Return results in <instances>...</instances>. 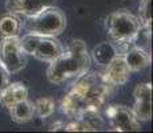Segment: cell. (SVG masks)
<instances>
[{
	"label": "cell",
	"instance_id": "obj_12",
	"mask_svg": "<svg viewBox=\"0 0 153 133\" xmlns=\"http://www.w3.org/2000/svg\"><path fill=\"white\" fill-rule=\"evenodd\" d=\"M23 29V22L15 13L5 12L0 15V39L16 37Z\"/></svg>",
	"mask_w": 153,
	"mask_h": 133
},
{
	"label": "cell",
	"instance_id": "obj_16",
	"mask_svg": "<svg viewBox=\"0 0 153 133\" xmlns=\"http://www.w3.org/2000/svg\"><path fill=\"white\" fill-rule=\"evenodd\" d=\"M35 116L39 119H47V117L52 116L55 112V100L52 97H40L35 101L33 104Z\"/></svg>",
	"mask_w": 153,
	"mask_h": 133
},
{
	"label": "cell",
	"instance_id": "obj_1",
	"mask_svg": "<svg viewBox=\"0 0 153 133\" xmlns=\"http://www.w3.org/2000/svg\"><path fill=\"white\" fill-rule=\"evenodd\" d=\"M111 85L104 81L101 73L88 71L76 79L71 91L63 97L60 109L69 119H80L89 113H100L105 104Z\"/></svg>",
	"mask_w": 153,
	"mask_h": 133
},
{
	"label": "cell",
	"instance_id": "obj_5",
	"mask_svg": "<svg viewBox=\"0 0 153 133\" xmlns=\"http://www.w3.org/2000/svg\"><path fill=\"white\" fill-rule=\"evenodd\" d=\"M0 63L8 71L10 75H15L23 71L27 65V55L20 47L19 36L1 39L0 43Z\"/></svg>",
	"mask_w": 153,
	"mask_h": 133
},
{
	"label": "cell",
	"instance_id": "obj_14",
	"mask_svg": "<svg viewBox=\"0 0 153 133\" xmlns=\"http://www.w3.org/2000/svg\"><path fill=\"white\" fill-rule=\"evenodd\" d=\"M10 112V116L12 121L17 124H24L28 123L33 119L35 116V111H33V103H31L29 100H23V101H19L16 104H13L8 109Z\"/></svg>",
	"mask_w": 153,
	"mask_h": 133
},
{
	"label": "cell",
	"instance_id": "obj_8",
	"mask_svg": "<svg viewBox=\"0 0 153 133\" xmlns=\"http://www.w3.org/2000/svg\"><path fill=\"white\" fill-rule=\"evenodd\" d=\"M52 5H55V0H7L5 10L17 16L29 17Z\"/></svg>",
	"mask_w": 153,
	"mask_h": 133
},
{
	"label": "cell",
	"instance_id": "obj_3",
	"mask_svg": "<svg viewBox=\"0 0 153 133\" xmlns=\"http://www.w3.org/2000/svg\"><path fill=\"white\" fill-rule=\"evenodd\" d=\"M67 27L65 15L60 8L48 7L33 16L25 17L23 28L27 32L40 36H59Z\"/></svg>",
	"mask_w": 153,
	"mask_h": 133
},
{
	"label": "cell",
	"instance_id": "obj_13",
	"mask_svg": "<svg viewBox=\"0 0 153 133\" xmlns=\"http://www.w3.org/2000/svg\"><path fill=\"white\" fill-rule=\"evenodd\" d=\"M89 56H91V60H93L97 65L105 67L117 56V51L112 41H102V43L97 44L92 49Z\"/></svg>",
	"mask_w": 153,
	"mask_h": 133
},
{
	"label": "cell",
	"instance_id": "obj_20",
	"mask_svg": "<svg viewBox=\"0 0 153 133\" xmlns=\"http://www.w3.org/2000/svg\"><path fill=\"white\" fill-rule=\"evenodd\" d=\"M134 100H152V84L151 82H141L133 91Z\"/></svg>",
	"mask_w": 153,
	"mask_h": 133
},
{
	"label": "cell",
	"instance_id": "obj_11",
	"mask_svg": "<svg viewBox=\"0 0 153 133\" xmlns=\"http://www.w3.org/2000/svg\"><path fill=\"white\" fill-rule=\"evenodd\" d=\"M124 57L126 65H128L131 72H139V71L145 69L149 64L152 63V55L149 52L144 51L141 48L137 47H132L126 51L124 55Z\"/></svg>",
	"mask_w": 153,
	"mask_h": 133
},
{
	"label": "cell",
	"instance_id": "obj_4",
	"mask_svg": "<svg viewBox=\"0 0 153 133\" xmlns=\"http://www.w3.org/2000/svg\"><path fill=\"white\" fill-rule=\"evenodd\" d=\"M140 22L137 16L129 11L119 10L108 15L105 27L112 41L132 40L140 28Z\"/></svg>",
	"mask_w": 153,
	"mask_h": 133
},
{
	"label": "cell",
	"instance_id": "obj_10",
	"mask_svg": "<svg viewBox=\"0 0 153 133\" xmlns=\"http://www.w3.org/2000/svg\"><path fill=\"white\" fill-rule=\"evenodd\" d=\"M28 99V89L22 82H10L0 91V103L3 106L10 109L13 104Z\"/></svg>",
	"mask_w": 153,
	"mask_h": 133
},
{
	"label": "cell",
	"instance_id": "obj_21",
	"mask_svg": "<svg viewBox=\"0 0 153 133\" xmlns=\"http://www.w3.org/2000/svg\"><path fill=\"white\" fill-rule=\"evenodd\" d=\"M10 76L11 75L8 73V71L3 67L1 63H0V91L10 84Z\"/></svg>",
	"mask_w": 153,
	"mask_h": 133
},
{
	"label": "cell",
	"instance_id": "obj_17",
	"mask_svg": "<svg viewBox=\"0 0 153 133\" xmlns=\"http://www.w3.org/2000/svg\"><path fill=\"white\" fill-rule=\"evenodd\" d=\"M151 41H152V29L146 28L144 25H140L139 31L136 32V35L132 39V44L133 47H137V48H141L144 51L152 52L151 49Z\"/></svg>",
	"mask_w": 153,
	"mask_h": 133
},
{
	"label": "cell",
	"instance_id": "obj_18",
	"mask_svg": "<svg viewBox=\"0 0 153 133\" xmlns=\"http://www.w3.org/2000/svg\"><path fill=\"white\" fill-rule=\"evenodd\" d=\"M137 19L141 25L152 29V0H141L140 1Z\"/></svg>",
	"mask_w": 153,
	"mask_h": 133
},
{
	"label": "cell",
	"instance_id": "obj_9",
	"mask_svg": "<svg viewBox=\"0 0 153 133\" xmlns=\"http://www.w3.org/2000/svg\"><path fill=\"white\" fill-rule=\"evenodd\" d=\"M64 49V45L56 36H42L31 56L44 63H51Z\"/></svg>",
	"mask_w": 153,
	"mask_h": 133
},
{
	"label": "cell",
	"instance_id": "obj_15",
	"mask_svg": "<svg viewBox=\"0 0 153 133\" xmlns=\"http://www.w3.org/2000/svg\"><path fill=\"white\" fill-rule=\"evenodd\" d=\"M132 113L139 123L149 121L152 119V100H134V104L132 106Z\"/></svg>",
	"mask_w": 153,
	"mask_h": 133
},
{
	"label": "cell",
	"instance_id": "obj_19",
	"mask_svg": "<svg viewBox=\"0 0 153 133\" xmlns=\"http://www.w3.org/2000/svg\"><path fill=\"white\" fill-rule=\"evenodd\" d=\"M40 37H42L40 35L31 33V32H28V33L24 35L22 39H19L20 40V47H22V49L24 51V53L27 56H31L32 55V52H33L36 44L39 43Z\"/></svg>",
	"mask_w": 153,
	"mask_h": 133
},
{
	"label": "cell",
	"instance_id": "obj_2",
	"mask_svg": "<svg viewBox=\"0 0 153 133\" xmlns=\"http://www.w3.org/2000/svg\"><path fill=\"white\" fill-rule=\"evenodd\" d=\"M91 65V56L87 44L81 39H75L63 52L49 63L47 68V79L55 85H60L71 79L84 75Z\"/></svg>",
	"mask_w": 153,
	"mask_h": 133
},
{
	"label": "cell",
	"instance_id": "obj_6",
	"mask_svg": "<svg viewBox=\"0 0 153 133\" xmlns=\"http://www.w3.org/2000/svg\"><path fill=\"white\" fill-rule=\"evenodd\" d=\"M105 116L109 126L116 132H133L140 131V123L132 113V109L124 105L112 104L105 108Z\"/></svg>",
	"mask_w": 153,
	"mask_h": 133
},
{
	"label": "cell",
	"instance_id": "obj_7",
	"mask_svg": "<svg viewBox=\"0 0 153 133\" xmlns=\"http://www.w3.org/2000/svg\"><path fill=\"white\" fill-rule=\"evenodd\" d=\"M131 71L126 65L124 57L121 55H117L111 63L105 65L104 72L101 73L104 81L111 87H120L128 82L131 77Z\"/></svg>",
	"mask_w": 153,
	"mask_h": 133
}]
</instances>
